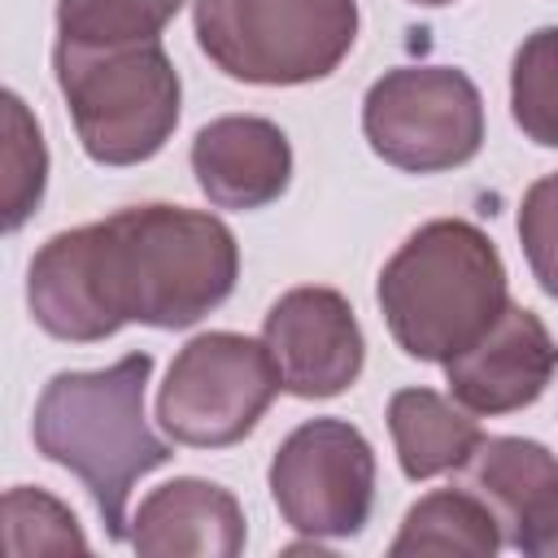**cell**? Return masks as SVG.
I'll return each instance as SVG.
<instances>
[{"instance_id": "obj_1", "label": "cell", "mask_w": 558, "mask_h": 558, "mask_svg": "<svg viewBox=\"0 0 558 558\" xmlns=\"http://www.w3.org/2000/svg\"><path fill=\"white\" fill-rule=\"evenodd\" d=\"M235 275L227 222L183 205H135L52 235L31 262L26 301L48 336L87 344L122 323L187 327L231 296Z\"/></svg>"}, {"instance_id": "obj_2", "label": "cell", "mask_w": 558, "mask_h": 558, "mask_svg": "<svg viewBox=\"0 0 558 558\" xmlns=\"http://www.w3.org/2000/svg\"><path fill=\"white\" fill-rule=\"evenodd\" d=\"M148 353H126L105 371H61L35 401V445L48 462L74 471L109 536H126V501L140 475L170 458V445L144 418Z\"/></svg>"}, {"instance_id": "obj_3", "label": "cell", "mask_w": 558, "mask_h": 558, "mask_svg": "<svg viewBox=\"0 0 558 558\" xmlns=\"http://www.w3.org/2000/svg\"><path fill=\"white\" fill-rule=\"evenodd\" d=\"M506 305V266L493 240L462 218L418 227L379 275L388 331L418 362L458 357L501 318Z\"/></svg>"}, {"instance_id": "obj_4", "label": "cell", "mask_w": 558, "mask_h": 558, "mask_svg": "<svg viewBox=\"0 0 558 558\" xmlns=\"http://www.w3.org/2000/svg\"><path fill=\"white\" fill-rule=\"evenodd\" d=\"M57 83L87 157L100 166L148 161L179 122V74L157 39L118 48L57 39Z\"/></svg>"}, {"instance_id": "obj_5", "label": "cell", "mask_w": 558, "mask_h": 558, "mask_svg": "<svg viewBox=\"0 0 558 558\" xmlns=\"http://www.w3.org/2000/svg\"><path fill=\"white\" fill-rule=\"evenodd\" d=\"M357 39V0H196V44L231 78H327Z\"/></svg>"}, {"instance_id": "obj_6", "label": "cell", "mask_w": 558, "mask_h": 558, "mask_svg": "<svg viewBox=\"0 0 558 558\" xmlns=\"http://www.w3.org/2000/svg\"><path fill=\"white\" fill-rule=\"evenodd\" d=\"M266 340L205 331L179 349L157 392V423L179 445L222 449L244 440L279 392Z\"/></svg>"}, {"instance_id": "obj_7", "label": "cell", "mask_w": 558, "mask_h": 558, "mask_svg": "<svg viewBox=\"0 0 558 558\" xmlns=\"http://www.w3.org/2000/svg\"><path fill=\"white\" fill-rule=\"evenodd\" d=\"M362 131L388 166L436 174L480 153L484 100L453 65H405L388 70L366 92Z\"/></svg>"}, {"instance_id": "obj_8", "label": "cell", "mask_w": 558, "mask_h": 558, "mask_svg": "<svg viewBox=\"0 0 558 558\" xmlns=\"http://www.w3.org/2000/svg\"><path fill=\"white\" fill-rule=\"evenodd\" d=\"M270 497L305 536H353L375 506V453L344 418L301 423L270 462Z\"/></svg>"}, {"instance_id": "obj_9", "label": "cell", "mask_w": 558, "mask_h": 558, "mask_svg": "<svg viewBox=\"0 0 558 558\" xmlns=\"http://www.w3.org/2000/svg\"><path fill=\"white\" fill-rule=\"evenodd\" d=\"M262 340L292 397H336L362 375V327L336 288L283 292L266 314Z\"/></svg>"}, {"instance_id": "obj_10", "label": "cell", "mask_w": 558, "mask_h": 558, "mask_svg": "<svg viewBox=\"0 0 558 558\" xmlns=\"http://www.w3.org/2000/svg\"><path fill=\"white\" fill-rule=\"evenodd\" d=\"M554 371L558 344L545 323L523 305H506L501 318L471 349L445 362L449 388L471 414H510L532 405Z\"/></svg>"}, {"instance_id": "obj_11", "label": "cell", "mask_w": 558, "mask_h": 558, "mask_svg": "<svg viewBox=\"0 0 558 558\" xmlns=\"http://www.w3.org/2000/svg\"><path fill=\"white\" fill-rule=\"evenodd\" d=\"M471 475L514 549L558 558V458L545 445L523 436L480 440Z\"/></svg>"}, {"instance_id": "obj_12", "label": "cell", "mask_w": 558, "mask_h": 558, "mask_svg": "<svg viewBox=\"0 0 558 558\" xmlns=\"http://www.w3.org/2000/svg\"><path fill=\"white\" fill-rule=\"evenodd\" d=\"M192 170L218 209H262L288 187L292 148L275 122L231 113L196 131Z\"/></svg>"}, {"instance_id": "obj_13", "label": "cell", "mask_w": 558, "mask_h": 558, "mask_svg": "<svg viewBox=\"0 0 558 558\" xmlns=\"http://www.w3.org/2000/svg\"><path fill=\"white\" fill-rule=\"evenodd\" d=\"M131 545L144 558H235L244 549V510L222 484L170 480L140 501Z\"/></svg>"}, {"instance_id": "obj_14", "label": "cell", "mask_w": 558, "mask_h": 558, "mask_svg": "<svg viewBox=\"0 0 558 558\" xmlns=\"http://www.w3.org/2000/svg\"><path fill=\"white\" fill-rule=\"evenodd\" d=\"M388 427L401 458V471L410 480H432L445 471H458L475 458L484 432L471 418V410L432 388H401L388 401Z\"/></svg>"}, {"instance_id": "obj_15", "label": "cell", "mask_w": 558, "mask_h": 558, "mask_svg": "<svg viewBox=\"0 0 558 558\" xmlns=\"http://www.w3.org/2000/svg\"><path fill=\"white\" fill-rule=\"evenodd\" d=\"M501 545V523L488 501L462 488L427 493L418 506H410L401 536L392 541V558L405 554H466L488 558Z\"/></svg>"}, {"instance_id": "obj_16", "label": "cell", "mask_w": 558, "mask_h": 558, "mask_svg": "<svg viewBox=\"0 0 558 558\" xmlns=\"http://www.w3.org/2000/svg\"><path fill=\"white\" fill-rule=\"evenodd\" d=\"M183 0H57V31L65 44L118 48L148 44L166 31Z\"/></svg>"}, {"instance_id": "obj_17", "label": "cell", "mask_w": 558, "mask_h": 558, "mask_svg": "<svg viewBox=\"0 0 558 558\" xmlns=\"http://www.w3.org/2000/svg\"><path fill=\"white\" fill-rule=\"evenodd\" d=\"M510 109L527 140L558 148V31H532L510 70Z\"/></svg>"}, {"instance_id": "obj_18", "label": "cell", "mask_w": 558, "mask_h": 558, "mask_svg": "<svg viewBox=\"0 0 558 558\" xmlns=\"http://www.w3.org/2000/svg\"><path fill=\"white\" fill-rule=\"evenodd\" d=\"M0 174H4V227L17 231L31 209L44 196V179H48V153H44V135L39 122L26 113V105L4 92V157H0Z\"/></svg>"}, {"instance_id": "obj_19", "label": "cell", "mask_w": 558, "mask_h": 558, "mask_svg": "<svg viewBox=\"0 0 558 558\" xmlns=\"http://www.w3.org/2000/svg\"><path fill=\"white\" fill-rule=\"evenodd\" d=\"M4 549L13 558L26 554H83L87 541L70 506L48 497L44 488H9L4 493Z\"/></svg>"}, {"instance_id": "obj_20", "label": "cell", "mask_w": 558, "mask_h": 558, "mask_svg": "<svg viewBox=\"0 0 558 558\" xmlns=\"http://www.w3.org/2000/svg\"><path fill=\"white\" fill-rule=\"evenodd\" d=\"M519 240L541 288L558 301V174H545L527 187L519 205Z\"/></svg>"}, {"instance_id": "obj_21", "label": "cell", "mask_w": 558, "mask_h": 558, "mask_svg": "<svg viewBox=\"0 0 558 558\" xmlns=\"http://www.w3.org/2000/svg\"><path fill=\"white\" fill-rule=\"evenodd\" d=\"M410 4H453V0H410Z\"/></svg>"}]
</instances>
